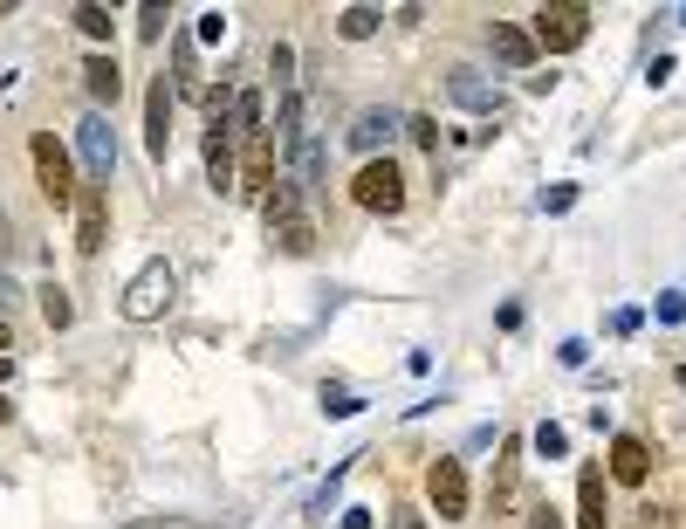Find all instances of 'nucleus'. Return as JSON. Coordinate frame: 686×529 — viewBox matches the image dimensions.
I'll return each mask as SVG.
<instances>
[{
  "instance_id": "f257e3e1",
  "label": "nucleus",
  "mask_w": 686,
  "mask_h": 529,
  "mask_svg": "<svg viewBox=\"0 0 686 529\" xmlns=\"http://www.w3.org/2000/svg\"><path fill=\"white\" fill-rule=\"evenodd\" d=\"M261 214H268V241L282 248V255H310L316 248V220L302 214V186L295 180H275V193L261 199Z\"/></svg>"
},
{
  "instance_id": "2f4dec72",
  "label": "nucleus",
  "mask_w": 686,
  "mask_h": 529,
  "mask_svg": "<svg viewBox=\"0 0 686 529\" xmlns=\"http://www.w3.org/2000/svg\"><path fill=\"white\" fill-rule=\"evenodd\" d=\"M8 296H14V289H8V275H0V310H8Z\"/></svg>"
},
{
  "instance_id": "4468645a",
  "label": "nucleus",
  "mask_w": 686,
  "mask_h": 529,
  "mask_svg": "<svg viewBox=\"0 0 686 529\" xmlns=\"http://www.w3.org/2000/svg\"><path fill=\"white\" fill-rule=\"evenodd\" d=\"M207 180H213V193H234V138H226V124L207 131Z\"/></svg>"
},
{
  "instance_id": "f8f14e48",
  "label": "nucleus",
  "mask_w": 686,
  "mask_h": 529,
  "mask_svg": "<svg viewBox=\"0 0 686 529\" xmlns=\"http://www.w3.org/2000/svg\"><path fill=\"white\" fill-rule=\"evenodd\" d=\"M577 529H612V502H604V468L577 474Z\"/></svg>"
},
{
  "instance_id": "1a4fd4ad",
  "label": "nucleus",
  "mask_w": 686,
  "mask_h": 529,
  "mask_svg": "<svg viewBox=\"0 0 686 529\" xmlns=\"http://www.w3.org/2000/svg\"><path fill=\"white\" fill-rule=\"evenodd\" d=\"M241 145H247V159H241V193L268 199V193H275V165H282V159H275V138L254 131V138H241Z\"/></svg>"
},
{
  "instance_id": "2eb2a0df",
  "label": "nucleus",
  "mask_w": 686,
  "mask_h": 529,
  "mask_svg": "<svg viewBox=\"0 0 686 529\" xmlns=\"http://www.w3.org/2000/svg\"><path fill=\"white\" fill-rule=\"evenodd\" d=\"M495 56L508 69H528L536 62V42H528V28H515V21H495Z\"/></svg>"
},
{
  "instance_id": "72a5a7b5",
  "label": "nucleus",
  "mask_w": 686,
  "mask_h": 529,
  "mask_svg": "<svg viewBox=\"0 0 686 529\" xmlns=\"http://www.w3.org/2000/svg\"><path fill=\"white\" fill-rule=\"evenodd\" d=\"M0 419H8V399H0Z\"/></svg>"
},
{
  "instance_id": "ddd939ff",
  "label": "nucleus",
  "mask_w": 686,
  "mask_h": 529,
  "mask_svg": "<svg viewBox=\"0 0 686 529\" xmlns=\"http://www.w3.org/2000/svg\"><path fill=\"white\" fill-rule=\"evenodd\" d=\"M646 474H652V453H646V440H639V434H618V440H612V482L639 488Z\"/></svg>"
},
{
  "instance_id": "c9c22d12",
  "label": "nucleus",
  "mask_w": 686,
  "mask_h": 529,
  "mask_svg": "<svg viewBox=\"0 0 686 529\" xmlns=\"http://www.w3.org/2000/svg\"><path fill=\"white\" fill-rule=\"evenodd\" d=\"M679 386H686V365H679Z\"/></svg>"
},
{
  "instance_id": "393cba45",
  "label": "nucleus",
  "mask_w": 686,
  "mask_h": 529,
  "mask_svg": "<svg viewBox=\"0 0 686 529\" xmlns=\"http://www.w3.org/2000/svg\"><path fill=\"white\" fill-rule=\"evenodd\" d=\"M138 35H144V42L165 35V8H159V0H151V8H138Z\"/></svg>"
},
{
  "instance_id": "c756f323",
  "label": "nucleus",
  "mask_w": 686,
  "mask_h": 529,
  "mask_svg": "<svg viewBox=\"0 0 686 529\" xmlns=\"http://www.w3.org/2000/svg\"><path fill=\"white\" fill-rule=\"evenodd\" d=\"M392 529H426V522H419L412 509H398V516H392Z\"/></svg>"
},
{
  "instance_id": "bb28decb",
  "label": "nucleus",
  "mask_w": 686,
  "mask_h": 529,
  "mask_svg": "<svg viewBox=\"0 0 686 529\" xmlns=\"http://www.w3.org/2000/svg\"><path fill=\"white\" fill-rule=\"evenodd\" d=\"M570 199H577V186H549L543 193V214H570Z\"/></svg>"
},
{
  "instance_id": "cd10ccee",
  "label": "nucleus",
  "mask_w": 686,
  "mask_h": 529,
  "mask_svg": "<svg viewBox=\"0 0 686 529\" xmlns=\"http://www.w3.org/2000/svg\"><path fill=\"white\" fill-rule=\"evenodd\" d=\"M220 35H226V14H220V8L199 14V42H220Z\"/></svg>"
},
{
  "instance_id": "9d476101",
  "label": "nucleus",
  "mask_w": 686,
  "mask_h": 529,
  "mask_svg": "<svg viewBox=\"0 0 686 529\" xmlns=\"http://www.w3.org/2000/svg\"><path fill=\"white\" fill-rule=\"evenodd\" d=\"M144 151H151V159H165V151H172V83H165V76L144 96Z\"/></svg>"
},
{
  "instance_id": "f704fd0d",
  "label": "nucleus",
  "mask_w": 686,
  "mask_h": 529,
  "mask_svg": "<svg viewBox=\"0 0 686 529\" xmlns=\"http://www.w3.org/2000/svg\"><path fill=\"white\" fill-rule=\"evenodd\" d=\"M679 28H686V8H679Z\"/></svg>"
},
{
  "instance_id": "423d86ee",
  "label": "nucleus",
  "mask_w": 686,
  "mask_h": 529,
  "mask_svg": "<svg viewBox=\"0 0 686 529\" xmlns=\"http://www.w3.org/2000/svg\"><path fill=\"white\" fill-rule=\"evenodd\" d=\"M75 151H83V165H90V186H111V172H117V138H111V117H104V111H90L83 124H75Z\"/></svg>"
},
{
  "instance_id": "a878e982",
  "label": "nucleus",
  "mask_w": 686,
  "mask_h": 529,
  "mask_svg": "<svg viewBox=\"0 0 686 529\" xmlns=\"http://www.w3.org/2000/svg\"><path fill=\"white\" fill-rule=\"evenodd\" d=\"M686 317V289H666L659 296V323H679Z\"/></svg>"
},
{
  "instance_id": "f3484780",
  "label": "nucleus",
  "mask_w": 686,
  "mask_h": 529,
  "mask_svg": "<svg viewBox=\"0 0 686 529\" xmlns=\"http://www.w3.org/2000/svg\"><path fill=\"white\" fill-rule=\"evenodd\" d=\"M392 131H405L392 111H358V124H350V145H358V151H377Z\"/></svg>"
},
{
  "instance_id": "412c9836",
  "label": "nucleus",
  "mask_w": 686,
  "mask_h": 529,
  "mask_svg": "<svg viewBox=\"0 0 686 529\" xmlns=\"http://www.w3.org/2000/svg\"><path fill=\"white\" fill-rule=\"evenodd\" d=\"M515 502V447H501V461H495V509H508Z\"/></svg>"
},
{
  "instance_id": "39448f33",
  "label": "nucleus",
  "mask_w": 686,
  "mask_h": 529,
  "mask_svg": "<svg viewBox=\"0 0 686 529\" xmlns=\"http://www.w3.org/2000/svg\"><path fill=\"white\" fill-rule=\"evenodd\" d=\"M350 199H358L364 214H398V207H405V180H398V165H392V159H371L358 180H350Z\"/></svg>"
},
{
  "instance_id": "20e7f679",
  "label": "nucleus",
  "mask_w": 686,
  "mask_h": 529,
  "mask_svg": "<svg viewBox=\"0 0 686 529\" xmlns=\"http://www.w3.org/2000/svg\"><path fill=\"white\" fill-rule=\"evenodd\" d=\"M583 35H591V8H583V0H556V8L536 14V28H528V42L549 48V56H563V48H583Z\"/></svg>"
},
{
  "instance_id": "5701e85b",
  "label": "nucleus",
  "mask_w": 686,
  "mask_h": 529,
  "mask_svg": "<svg viewBox=\"0 0 686 529\" xmlns=\"http://www.w3.org/2000/svg\"><path fill=\"white\" fill-rule=\"evenodd\" d=\"M358 406H364V399L350 392V386H323V413H329V419H350Z\"/></svg>"
},
{
  "instance_id": "9b49d317",
  "label": "nucleus",
  "mask_w": 686,
  "mask_h": 529,
  "mask_svg": "<svg viewBox=\"0 0 686 529\" xmlns=\"http://www.w3.org/2000/svg\"><path fill=\"white\" fill-rule=\"evenodd\" d=\"M446 96H453L461 111H474V117H501V96L480 83L474 69H446Z\"/></svg>"
},
{
  "instance_id": "f03ea898",
  "label": "nucleus",
  "mask_w": 686,
  "mask_h": 529,
  "mask_svg": "<svg viewBox=\"0 0 686 529\" xmlns=\"http://www.w3.org/2000/svg\"><path fill=\"white\" fill-rule=\"evenodd\" d=\"M172 289H179L172 262H144V268L131 275V289H124V302H117V310L131 317V323H159V317L172 310Z\"/></svg>"
},
{
  "instance_id": "4be33fe9",
  "label": "nucleus",
  "mask_w": 686,
  "mask_h": 529,
  "mask_svg": "<svg viewBox=\"0 0 686 529\" xmlns=\"http://www.w3.org/2000/svg\"><path fill=\"white\" fill-rule=\"evenodd\" d=\"M536 453H543V461H563V453H570V434H563L556 419H543V426H536Z\"/></svg>"
},
{
  "instance_id": "6ab92c4d",
  "label": "nucleus",
  "mask_w": 686,
  "mask_h": 529,
  "mask_svg": "<svg viewBox=\"0 0 686 529\" xmlns=\"http://www.w3.org/2000/svg\"><path fill=\"white\" fill-rule=\"evenodd\" d=\"M377 28H385V14H377V8H344V14H337V35H344V42H371Z\"/></svg>"
},
{
  "instance_id": "b1692460",
  "label": "nucleus",
  "mask_w": 686,
  "mask_h": 529,
  "mask_svg": "<svg viewBox=\"0 0 686 529\" xmlns=\"http://www.w3.org/2000/svg\"><path fill=\"white\" fill-rule=\"evenodd\" d=\"M405 138L426 145V151H440V124H433V117H405Z\"/></svg>"
},
{
  "instance_id": "6e6552de",
  "label": "nucleus",
  "mask_w": 686,
  "mask_h": 529,
  "mask_svg": "<svg viewBox=\"0 0 686 529\" xmlns=\"http://www.w3.org/2000/svg\"><path fill=\"white\" fill-rule=\"evenodd\" d=\"M426 495H433V509L446 522H461L467 516V468L461 461H433V474H426Z\"/></svg>"
},
{
  "instance_id": "7c9ffc66",
  "label": "nucleus",
  "mask_w": 686,
  "mask_h": 529,
  "mask_svg": "<svg viewBox=\"0 0 686 529\" xmlns=\"http://www.w3.org/2000/svg\"><path fill=\"white\" fill-rule=\"evenodd\" d=\"M8 350H14V337H8V317H0V358H8Z\"/></svg>"
},
{
  "instance_id": "aec40b11",
  "label": "nucleus",
  "mask_w": 686,
  "mask_h": 529,
  "mask_svg": "<svg viewBox=\"0 0 686 529\" xmlns=\"http://www.w3.org/2000/svg\"><path fill=\"white\" fill-rule=\"evenodd\" d=\"M75 28H83L90 42H111V28H117V21H111V8H96V0H83V8H75Z\"/></svg>"
},
{
  "instance_id": "7ed1b4c3",
  "label": "nucleus",
  "mask_w": 686,
  "mask_h": 529,
  "mask_svg": "<svg viewBox=\"0 0 686 529\" xmlns=\"http://www.w3.org/2000/svg\"><path fill=\"white\" fill-rule=\"evenodd\" d=\"M28 159H35V180H42L48 207H75V165H69V151L56 145V131H35L28 138Z\"/></svg>"
},
{
  "instance_id": "0eeeda50",
  "label": "nucleus",
  "mask_w": 686,
  "mask_h": 529,
  "mask_svg": "<svg viewBox=\"0 0 686 529\" xmlns=\"http://www.w3.org/2000/svg\"><path fill=\"white\" fill-rule=\"evenodd\" d=\"M104 241H111V193L75 186V248H83V255H104Z\"/></svg>"
},
{
  "instance_id": "c85d7f7f",
  "label": "nucleus",
  "mask_w": 686,
  "mask_h": 529,
  "mask_svg": "<svg viewBox=\"0 0 686 529\" xmlns=\"http://www.w3.org/2000/svg\"><path fill=\"white\" fill-rule=\"evenodd\" d=\"M522 529H563V516H556V509H536V516H528Z\"/></svg>"
},
{
  "instance_id": "a211bd4d",
  "label": "nucleus",
  "mask_w": 686,
  "mask_h": 529,
  "mask_svg": "<svg viewBox=\"0 0 686 529\" xmlns=\"http://www.w3.org/2000/svg\"><path fill=\"white\" fill-rule=\"evenodd\" d=\"M35 296H42V323H48V331H69V317H75L69 289H62V283H42Z\"/></svg>"
},
{
  "instance_id": "dca6fc26",
  "label": "nucleus",
  "mask_w": 686,
  "mask_h": 529,
  "mask_svg": "<svg viewBox=\"0 0 686 529\" xmlns=\"http://www.w3.org/2000/svg\"><path fill=\"white\" fill-rule=\"evenodd\" d=\"M83 83H90L96 104H117V96H124V69H117L111 56H90V62H83Z\"/></svg>"
},
{
  "instance_id": "473e14b6",
  "label": "nucleus",
  "mask_w": 686,
  "mask_h": 529,
  "mask_svg": "<svg viewBox=\"0 0 686 529\" xmlns=\"http://www.w3.org/2000/svg\"><path fill=\"white\" fill-rule=\"evenodd\" d=\"M0 248H8V214H0Z\"/></svg>"
}]
</instances>
